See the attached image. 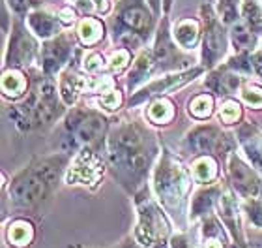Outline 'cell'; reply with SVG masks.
Segmentation results:
<instances>
[{"instance_id":"cell-1","label":"cell","mask_w":262,"mask_h":248,"mask_svg":"<svg viewBox=\"0 0 262 248\" xmlns=\"http://www.w3.org/2000/svg\"><path fill=\"white\" fill-rule=\"evenodd\" d=\"M154 149L148 132L137 122H118L107 138V162L122 184H141L152 160Z\"/></svg>"},{"instance_id":"cell-2","label":"cell","mask_w":262,"mask_h":248,"mask_svg":"<svg viewBox=\"0 0 262 248\" xmlns=\"http://www.w3.org/2000/svg\"><path fill=\"white\" fill-rule=\"evenodd\" d=\"M68 155H51L25 167L10 182V199L17 207H34L53 194L68 169Z\"/></svg>"},{"instance_id":"cell-3","label":"cell","mask_w":262,"mask_h":248,"mask_svg":"<svg viewBox=\"0 0 262 248\" xmlns=\"http://www.w3.org/2000/svg\"><path fill=\"white\" fill-rule=\"evenodd\" d=\"M60 90H56L53 78L39 79L28 96L19 104L10 107V119L15 124L19 132H30L34 128L45 126L49 122L56 121L64 113L62 102L58 100Z\"/></svg>"},{"instance_id":"cell-4","label":"cell","mask_w":262,"mask_h":248,"mask_svg":"<svg viewBox=\"0 0 262 248\" xmlns=\"http://www.w3.org/2000/svg\"><path fill=\"white\" fill-rule=\"evenodd\" d=\"M154 190L165 209L180 213L191 190V173L172 152L165 150L154 171Z\"/></svg>"},{"instance_id":"cell-5","label":"cell","mask_w":262,"mask_h":248,"mask_svg":"<svg viewBox=\"0 0 262 248\" xmlns=\"http://www.w3.org/2000/svg\"><path fill=\"white\" fill-rule=\"evenodd\" d=\"M135 203L139 211V224L135 230L137 241L146 248H167V243L170 241V227L158 203L148 196L146 190L137 194Z\"/></svg>"},{"instance_id":"cell-6","label":"cell","mask_w":262,"mask_h":248,"mask_svg":"<svg viewBox=\"0 0 262 248\" xmlns=\"http://www.w3.org/2000/svg\"><path fill=\"white\" fill-rule=\"evenodd\" d=\"M202 23H204V34H202V66L212 70L229 49V32L225 28V23L219 21L215 11L210 4H202L201 8Z\"/></svg>"},{"instance_id":"cell-7","label":"cell","mask_w":262,"mask_h":248,"mask_svg":"<svg viewBox=\"0 0 262 248\" xmlns=\"http://www.w3.org/2000/svg\"><path fill=\"white\" fill-rule=\"evenodd\" d=\"M186 147L191 150L193 155H217L221 158L232 152L236 147V141L232 136L223 132L219 126L213 124H201L195 126L191 132L187 133Z\"/></svg>"},{"instance_id":"cell-8","label":"cell","mask_w":262,"mask_h":248,"mask_svg":"<svg viewBox=\"0 0 262 248\" xmlns=\"http://www.w3.org/2000/svg\"><path fill=\"white\" fill-rule=\"evenodd\" d=\"M103 177V158L94 145H82V149L71 160L66 171L68 184H82L96 188Z\"/></svg>"},{"instance_id":"cell-9","label":"cell","mask_w":262,"mask_h":248,"mask_svg":"<svg viewBox=\"0 0 262 248\" xmlns=\"http://www.w3.org/2000/svg\"><path fill=\"white\" fill-rule=\"evenodd\" d=\"M116 23L124 30H131L148 40L156 25V13L144 0H118Z\"/></svg>"},{"instance_id":"cell-10","label":"cell","mask_w":262,"mask_h":248,"mask_svg":"<svg viewBox=\"0 0 262 248\" xmlns=\"http://www.w3.org/2000/svg\"><path fill=\"white\" fill-rule=\"evenodd\" d=\"M66 130L81 145H94L107 130V119L99 111L73 107L66 117Z\"/></svg>"},{"instance_id":"cell-11","label":"cell","mask_w":262,"mask_h":248,"mask_svg":"<svg viewBox=\"0 0 262 248\" xmlns=\"http://www.w3.org/2000/svg\"><path fill=\"white\" fill-rule=\"evenodd\" d=\"M38 56V42L23 25L21 17H15L11 27L10 44L6 49V68H28Z\"/></svg>"},{"instance_id":"cell-12","label":"cell","mask_w":262,"mask_h":248,"mask_svg":"<svg viewBox=\"0 0 262 248\" xmlns=\"http://www.w3.org/2000/svg\"><path fill=\"white\" fill-rule=\"evenodd\" d=\"M77 53L75 38L70 32H60L58 36L51 40H45L39 59H41V68L47 78H55L60 73L68 64L70 59Z\"/></svg>"},{"instance_id":"cell-13","label":"cell","mask_w":262,"mask_h":248,"mask_svg":"<svg viewBox=\"0 0 262 248\" xmlns=\"http://www.w3.org/2000/svg\"><path fill=\"white\" fill-rule=\"evenodd\" d=\"M202 73V68H193V70H186V72H178V73H170V75H165V78H159L156 81L148 83L146 87H142L139 92L129 100L131 105H139L142 102H146L150 98H159L163 94L174 90V88L184 87L186 83L193 81L196 75Z\"/></svg>"},{"instance_id":"cell-14","label":"cell","mask_w":262,"mask_h":248,"mask_svg":"<svg viewBox=\"0 0 262 248\" xmlns=\"http://www.w3.org/2000/svg\"><path fill=\"white\" fill-rule=\"evenodd\" d=\"M229 177L236 192L242 194L246 199L262 198V182L257 171L249 167L238 155H230L229 158Z\"/></svg>"},{"instance_id":"cell-15","label":"cell","mask_w":262,"mask_h":248,"mask_svg":"<svg viewBox=\"0 0 262 248\" xmlns=\"http://www.w3.org/2000/svg\"><path fill=\"white\" fill-rule=\"evenodd\" d=\"M154 59H156V66L161 68H176L178 66H187L189 64V59L187 56H182L180 51L176 49V44L170 40L169 32V21H167V15H163V21H161V27L158 28V36H156V44L152 47Z\"/></svg>"},{"instance_id":"cell-16","label":"cell","mask_w":262,"mask_h":248,"mask_svg":"<svg viewBox=\"0 0 262 248\" xmlns=\"http://www.w3.org/2000/svg\"><path fill=\"white\" fill-rule=\"evenodd\" d=\"M217 215L221 218V222L225 224V227L230 232L232 239L240 244L242 248L246 246L244 244V235H242V226H240V216H238V203H236L234 194L230 190H223L221 198L217 201Z\"/></svg>"},{"instance_id":"cell-17","label":"cell","mask_w":262,"mask_h":248,"mask_svg":"<svg viewBox=\"0 0 262 248\" xmlns=\"http://www.w3.org/2000/svg\"><path fill=\"white\" fill-rule=\"evenodd\" d=\"M58 90H60L62 102L66 105H73L82 92H88V78H82L77 72L73 64H68L58 79Z\"/></svg>"},{"instance_id":"cell-18","label":"cell","mask_w":262,"mask_h":248,"mask_svg":"<svg viewBox=\"0 0 262 248\" xmlns=\"http://www.w3.org/2000/svg\"><path fill=\"white\" fill-rule=\"evenodd\" d=\"M27 23L28 27H30V30L41 40L55 38V36L60 34L62 27H64L60 23V19H58V15H53L49 11L38 10V8L28 13Z\"/></svg>"},{"instance_id":"cell-19","label":"cell","mask_w":262,"mask_h":248,"mask_svg":"<svg viewBox=\"0 0 262 248\" xmlns=\"http://www.w3.org/2000/svg\"><path fill=\"white\" fill-rule=\"evenodd\" d=\"M204 85L212 92L219 94V96H229V94H234L242 87V78L238 73H232V70L225 64L223 68L210 73L206 81H204Z\"/></svg>"},{"instance_id":"cell-20","label":"cell","mask_w":262,"mask_h":248,"mask_svg":"<svg viewBox=\"0 0 262 248\" xmlns=\"http://www.w3.org/2000/svg\"><path fill=\"white\" fill-rule=\"evenodd\" d=\"M221 194H223V186H221V184H206L204 188H201V190L193 196L191 220L202 218V216H204V218L210 216L213 205L219 201Z\"/></svg>"},{"instance_id":"cell-21","label":"cell","mask_w":262,"mask_h":248,"mask_svg":"<svg viewBox=\"0 0 262 248\" xmlns=\"http://www.w3.org/2000/svg\"><path fill=\"white\" fill-rule=\"evenodd\" d=\"M240 143L255 169L262 171V132L251 124H244L238 132Z\"/></svg>"},{"instance_id":"cell-22","label":"cell","mask_w":262,"mask_h":248,"mask_svg":"<svg viewBox=\"0 0 262 248\" xmlns=\"http://www.w3.org/2000/svg\"><path fill=\"white\" fill-rule=\"evenodd\" d=\"M2 94L8 100H19L28 90V78L21 68H6L0 83Z\"/></svg>"},{"instance_id":"cell-23","label":"cell","mask_w":262,"mask_h":248,"mask_svg":"<svg viewBox=\"0 0 262 248\" xmlns=\"http://www.w3.org/2000/svg\"><path fill=\"white\" fill-rule=\"evenodd\" d=\"M201 23L196 19H182L174 25V30H172V38L182 49H195L199 40H201Z\"/></svg>"},{"instance_id":"cell-24","label":"cell","mask_w":262,"mask_h":248,"mask_svg":"<svg viewBox=\"0 0 262 248\" xmlns=\"http://www.w3.org/2000/svg\"><path fill=\"white\" fill-rule=\"evenodd\" d=\"M156 68V59H154L152 49H142L139 53V56L133 62V68H131L129 75H127V88L129 90H135L139 85H141L144 79L150 78V73L154 72Z\"/></svg>"},{"instance_id":"cell-25","label":"cell","mask_w":262,"mask_h":248,"mask_svg":"<svg viewBox=\"0 0 262 248\" xmlns=\"http://www.w3.org/2000/svg\"><path fill=\"white\" fill-rule=\"evenodd\" d=\"M77 38L82 45L94 47L105 38V25L98 17H82L77 25Z\"/></svg>"},{"instance_id":"cell-26","label":"cell","mask_w":262,"mask_h":248,"mask_svg":"<svg viewBox=\"0 0 262 248\" xmlns=\"http://www.w3.org/2000/svg\"><path fill=\"white\" fill-rule=\"evenodd\" d=\"M34 235L36 232H34L32 222L25 220V218L13 220L6 230V239L13 248H27L34 241Z\"/></svg>"},{"instance_id":"cell-27","label":"cell","mask_w":262,"mask_h":248,"mask_svg":"<svg viewBox=\"0 0 262 248\" xmlns=\"http://www.w3.org/2000/svg\"><path fill=\"white\" fill-rule=\"evenodd\" d=\"M230 42L236 53H251L257 47V34L247 27L246 21H236L230 25Z\"/></svg>"},{"instance_id":"cell-28","label":"cell","mask_w":262,"mask_h":248,"mask_svg":"<svg viewBox=\"0 0 262 248\" xmlns=\"http://www.w3.org/2000/svg\"><path fill=\"white\" fill-rule=\"evenodd\" d=\"M193 171V179L201 184H212L219 175V167L217 162L212 155H202L199 156L191 165Z\"/></svg>"},{"instance_id":"cell-29","label":"cell","mask_w":262,"mask_h":248,"mask_svg":"<svg viewBox=\"0 0 262 248\" xmlns=\"http://www.w3.org/2000/svg\"><path fill=\"white\" fill-rule=\"evenodd\" d=\"M174 104L169 98H163V96L156 98L148 107V119L154 124H169L174 119Z\"/></svg>"},{"instance_id":"cell-30","label":"cell","mask_w":262,"mask_h":248,"mask_svg":"<svg viewBox=\"0 0 262 248\" xmlns=\"http://www.w3.org/2000/svg\"><path fill=\"white\" fill-rule=\"evenodd\" d=\"M242 17L253 32L262 34V0H244L242 2Z\"/></svg>"},{"instance_id":"cell-31","label":"cell","mask_w":262,"mask_h":248,"mask_svg":"<svg viewBox=\"0 0 262 248\" xmlns=\"http://www.w3.org/2000/svg\"><path fill=\"white\" fill-rule=\"evenodd\" d=\"M213 113V96L212 94H196L189 102V115H193L199 121H204Z\"/></svg>"},{"instance_id":"cell-32","label":"cell","mask_w":262,"mask_h":248,"mask_svg":"<svg viewBox=\"0 0 262 248\" xmlns=\"http://www.w3.org/2000/svg\"><path fill=\"white\" fill-rule=\"evenodd\" d=\"M217 117L221 124H227V126L236 124V122L242 121V105L236 100H225L219 107Z\"/></svg>"},{"instance_id":"cell-33","label":"cell","mask_w":262,"mask_h":248,"mask_svg":"<svg viewBox=\"0 0 262 248\" xmlns=\"http://www.w3.org/2000/svg\"><path fill=\"white\" fill-rule=\"evenodd\" d=\"M131 62V53L126 47H118L116 51H113V55L109 59V70L113 73H122L127 68V64Z\"/></svg>"},{"instance_id":"cell-34","label":"cell","mask_w":262,"mask_h":248,"mask_svg":"<svg viewBox=\"0 0 262 248\" xmlns=\"http://www.w3.org/2000/svg\"><path fill=\"white\" fill-rule=\"evenodd\" d=\"M122 102H124V98H122V92L118 88H111L98 98V105L107 111H116L122 105Z\"/></svg>"},{"instance_id":"cell-35","label":"cell","mask_w":262,"mask_h":248,"mask_svg":"<svg viewBox=\"0 0 262 248\" xmlns=\"http://www.w3.org/2000/svg\"><path fill=\"white\" fill-rule=\"evenodd\" d=\"M242 102L253 109H260L262 107V88L257 85H247L242 90Z\"/></svg>"},{"instance_id":"cell-36","label":"cell","mask_w":262,"mask_h":248,"mask_svg":"<svg viewBox=\"0 0 262 248\" xmlns=\"http://www.w3.org/2000/svg\"><path fill=\"white\" fill-rule=\"evenodd\" d=\"M103 68H105V61L98 51H88L86 55H84V59H82V70L84 72L99 73L103 72Z\"/></svg>"},{"instance_id":"cell-37","label":"cell","mask_w":262,"mask_h":248,"mask_svg":"<svg viewBox=\"0 0 262 248\" xmlns=\"http://www.w3.org/2000/svg\"><path fill=\"white\" fill-rule=\"evenodd\" d=\"M71 2L82 11H98V13L109 11V0H71Z\"/></svg>"},{"instance_id":"cell-38","label":"cell","mask_w":262,"mask_h":248,"mask_svg":"<svg viewBox=\"0 0 262 248\" xmlns=\"http://www.w3.org/2000/svg\"><path fill=\"white\" fill-rule=\"evenodd\" d=\"M246 211L247 216L255 227H262V201L260 199H247L246 201Z\"/></svg>"},{"instance_id":"cell-39","label":"cell","mask_w":262,"mask_h":248,"mask_svg":"<svg viewBox=\"0 0 262 248\" xmlns=\"http://www.w3.org/2000/svg\"><path fill=\"white\" fill-rule=\"evenodd\" d=\"M8 4L17 13V17H23L28 15L32 10H36L41 4V0H8Z\"/></svg>"},{"instance_id":"cell-40","label":"cell","mask_w":262,"mask_h":248,"mask_svg":"<svg viewBox=\"0 0 262 248\" xmlns=\"http://www.w3.org/2000/svg\"><path fill=\"white\" fill-rule=\"evenodd\" d=\"M58 19H60V23L64 27H70V25H73V23L77 21V11L73 10L71 6H64V8L58 11Z\"/></svg>"},{"instance_id":"cell-41","label":"cell","mask_w":262,"mask_h":248,"mask_svg":"<svg viewBox=\"0 0 262 248\" xmlns=\"http://www.w3.org/2000/svg\"><path fill=\"white\" fill-rule=\"evenodd\" d=\"M169 248H193V244H191V241H189L187 235L178 233V235H174V237H170Z\"/></svg>"},{"instance_id":"cell-42","label":"cell","mask_w":262,"mask_h":248,"mask_svg":"<svg viewBox=\"0 0 262 248\" xmlns=\"http://www.w3.org/2000/svg\"><path fill=\"white\" fill-rule=\"evenodd\" d=\"M204 248H223V246H221L219 237H206V241H204Z\"/></svg>"},{"instance_id":"cell-43","label":"cell","mask_w":262,"mask_h":248,"mask_svg":"<svg viewBox=\"0 0 262 248\" xmlns=\"http://www.w3.org/2000/svg\"><path fill=\"white\" fill-rule=\"evenodd\" d=\"M120 248H146V246H142L139 241H131V239H127L126 243H122Z\"/></svg>"},{"instance_id":"cell-44","label":"cell","mask_w":262,"mask_h":248,"mask_svg":"<svg viewBox=\"0 0 262 248\" xmlns=\"http://www.w3.org/2000/svg\"><path fill=\"white\" fill-rule=\"evenodd\" d=\"M170 4H172V0H165V13H167V11H169Z\"/></svg>"},{"instance_id":"cell-45","label":"cell","mask_w":262,"mask_h":248,"mask_svg":"<svg viewBox=\"0 0 262 248\" xmlns=\"http://www.w3.org/2000/svg\"><path fill=\"white\" fill-rule=\"evenodd\" d=\"M208 2H210V4H213V2H223V0H208Z\"/></svg>"},{"instance_id":"cell-46","label":"cell","mask_w":262,"mask_h":248,"mask_svg":"<svg viewBox=\"0 0 262 248\" xmlns=\"http://www.w3.org/2000/svg\"><path fill=\"white\" fill-rule=\"evenodd\" d=\"M227 2H232V4H234V0H227Z\"/></svg>"}]
</instances>
